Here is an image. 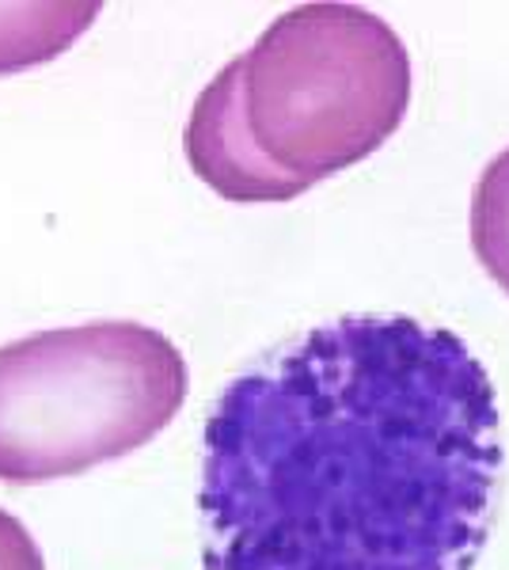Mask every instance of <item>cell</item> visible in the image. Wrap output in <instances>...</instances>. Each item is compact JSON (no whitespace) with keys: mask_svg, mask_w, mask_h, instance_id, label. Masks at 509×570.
Instances as JSON below:
<instances>
[{"mask_svg":"<svg viewBox=\"0 0 509 570\" xmlns=\"http://www.w3.org/2000/svg\"><path fill=\"white\" fill-rule=\"evenodd\" d=\"M0 570H46L42 548L20 518L0 510Z\"/></svg>","mask_w":509,"mask_h":570,"instance_id":"6","label":"cell"},{"mask_svg":"<svg viewBox=\"0 0 509 570\" xmlns=\"http://www.w3.org/2000/svg\"><path fill=\"white\" fill-rule=\"evenodd\" d=\"M471 247L490 282L509 297V149L483 168L471 198Z\"/></svg>","mask_w":509,"mask_h":570,"instance_id":"5","label":"cell"},{"mask_svg":"<svg viewBox=\"0 0 509 570\" xmlns=\"http://www.w3.org/2000/svg\"><path fill=\"white\" fill-rule=\"evenodd\" d=\"M99 4H0V72H20L69 50Z\"/></svg>","mask_w":509,"mask_h":570,"instance_id":"4","label":"cell"},{"mask_svg":"<svg viewBox=\"0 0 509 570\" xmlns=\"http://www.w3.org/2000/svg\"><path fill=\"white\" fill-rule=\"evenodd\" d=\"M407 104L411 58L381 16L301 4L194 99V168L228 202H290L373 156Z\"/></svg>","mask_w":509,"mask_h":570,"instance_id":"2","label":"cell"},{"mask_svg":"<svg viewBox=\"0 0 509 570\" xmlns=\"http://www.w3.org/2000/svg\"><path fill=\"white\" fill-rule=\"evenodd\" d=\"M187 381L179 346L129 320L0 346V483L69 480L123 461L179 415Z\"/></svg>","mask_w":509,"mask_h":570,"instance_id":"3","label":"cell"},{"mask_svg":"<svg viewBox=\"0 0 509 570\" xmlns=\"http://www.w3.org/2000/svg\"><path fill=\"white\" fill-rule=\"evenodd\" d=\"M495 384L449 327L346 316L206 422V570H471L502 480Z\"/></svg>","mask_w":509,"mask_h":570,"instance_id":"1","label":"cell"}]
</instances>
